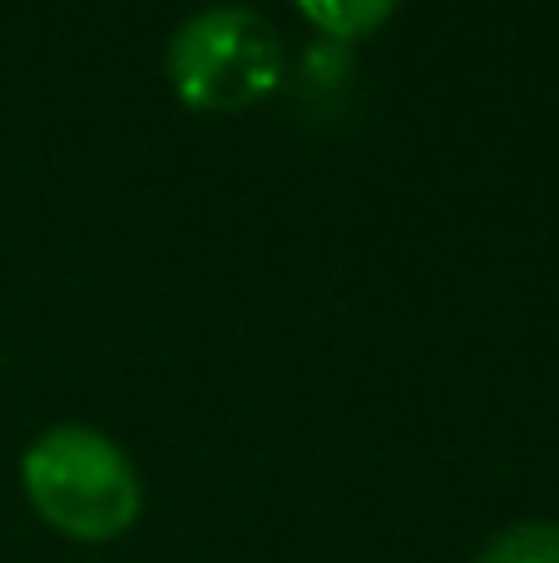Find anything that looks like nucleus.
Here are the masks:
<instances>
[{"label": "nucleus", "mask_w": 559, "mask_h": 563, "mask_svg": "<svg viewBox=\"0 0 559 563\" xmlns=\"http://www.w3.org/2000/svg\"><path fill=\"white\" fill-rule=\"evenodd\" d=\"M303 20H313L332 40H366L376 25L392 20L386 0H303Z\"/></svg>", "instance_id": "nucleus-4"}, {"label": "nucleus", "mask_w": 559, "mask_h": 563, "mask_svg": "<svg viewBox=\"0 0 559 563\" xmlns=\"http://www.w3.org/2000/svg\"><path fill=\"white\" fill-rule=\"evenodd\" d=\"M475 563H559V525L550 519H520L505 525L481 544Z\"/></svg>", "instance_id": "nucleus-3"}, {"label": "nucleus", "mask_w": 559, "mask_h": 563, "mask_svg": "<svg viewBox=\"0 0 559 563\" xmlns=\"http://www.w3.org/2000/svg\"><path fill=\"white\" fill-rule=\"evenodd\" d=\"M168 85L198 114H233L273 95L283 79V40L257 10L208 5L168 40Z\"/></svg>", "instance_id": "nucleus-2"}, {"label": "nucleus", "mask_w": 559, "mask_h": 563, "mask_svg": "<svg viewBox=\"0 0 559 563\" xmlns=\"http://www.w3.org/2000/svg\"><path fill=\"white\" fill-rule=\"evenodd\" d=\"M20 479L35 515L79 544L119 539L144 505L134 460L95 426H50L35 435L20 460Z\"/></svg>", "instance_id": "nucleus-1"}]
</instances>
